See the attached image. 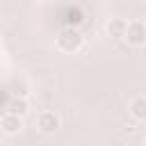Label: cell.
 Instances as JSON below:
<instances>
[{"instance_id":"obj_1","label":"cell","mask_w":146,"mask_h":146,"mask_svg":"<svg viewBox=\"0 0 146 146\" xmlns=\"http://www.w3.org/2000/svg\"><path fill=\"white\" fill-rule=\"evenodd\" d=\"M82 43H84V36H82V32H80L78 27H73V25L64 27V30L57 34V48H59L62 52L73 55V52H78V50L82 48Z\"/></svg>"},{"instance_id":"obj_2","label":"cell","mask_w":146,"mask_h":146,"mask_svg":"<svg viewBox=\"0 0 146 146\" xmlns=\"http://www.w3.org/2000/svg\"><path fill=\"white\" fill-rule=\"evenodd\" d=\"M123 39L132 48H144L146 46V25H144V21H130V23H125Z\"/></svg>"},{"instance_id":"obj_3","label":"cell","mask_w":146,"mask_h":146,"mask_svg":"<svg viewBox=\"0 0 146 146\" xmlns=\"http://www.w3.org/2000/svg\"><path fill=\"white\" fill-rule=\"evenodd\" d=\"M59 125H62V119H59V114L52 112V110H43V112L36 116V128H39V132H43V135L57 132Z\"/></svg>"},{"instance_id":"obj_4","label":"cell","mask_w":146,"mask_h":146,"mask_svg":"<svg viewBox=\"0 0 146 146\" xmlns=\"http://www.w3.org/2000/svg\"><path fill=\"white\" fill-rule=\"evenodd\" d=\"M0 130H2L5 135H18V132L23 130V116L11 114V112L2 114V119H0Z\"/></svg>"},{"instance_id":"obj_5","label":"cell","mask_w":146,"mask_h":146,"mask_svg":"<svg viewBox=\"0 0 146 146\" xmlns=\"http://www.w3.org/2000/svg\"><path fill=\"white\" fill-rule=\"evenodd\" d=\"M128 112H130V116H132L137 123H144V121H146V98H144L141 94H137V96L128 103Z\"/></svg>"},{"instance_id":"obj_6","label":"cell","mask_w":146,"mask_h":146,"mask_svg":"<svg viewBox=\"0 0 146 146\" xmlns=\"http://www.w3.org/2000/svg\"><path fill=\"white\" fill-rule=\"evenodd\" d=\"M103 30H105V34H107L110 39H123L125 21H123V18H119V16H112V18H107V21H105Z\"/></svg>"},{"instance_id":"obj_7","label":"cell","mask_w":146,"mask_h":146,"mask_svg":"<svg viewBox=\"0 0 146 146\" xmlns=\"http://www.w3.org/2000/svg\"><path fill=\"white\" fill-rule=\"evenodd\" d=\"M7 112L18 114V116H25V114L30 112V103H27V98H23V96H11L9 103H7Z\"/></svg>"},{"instance_id":"obj_8","label":"cell","mask_w":146,"mask_h":146,"mask_svg":"<svg viewBox=\"0 0 146 146\" xmlns=\"http://www.w3.org/2000/svg\"><path fill=\"white\" fill-rule=\"evenodd\" d=\"M0 55H2V41H0Z\"/></svg>"},{"instance_id":"obj_9","label":"cell","mask_w":146,"mask_h":146,"mask_svg":"<svg viewBox=\"0 0 146 146\" xmlns=\"http://www.w3.org/2000/svg\"><path fill=\"white\" fill-rule=\"evenodd\" d=\"M0 30H2V21H0Z\"/></svg>"}]
</instances>
